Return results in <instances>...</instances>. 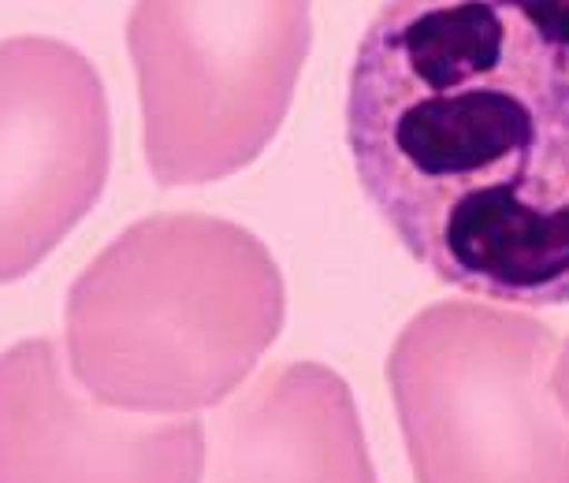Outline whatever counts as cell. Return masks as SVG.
Wrapping results in <instances>:
<instances>
[{
  "label": "cell",
  "mask_w": 569,
  "mask_h": 483,
  "mask_svg": "<svg viewBox=\"0 0 569 483\" xmlns=\"http://www.w3.org/2000/svg\"><path fill=\"white\" fill-rule=\"evenodd\" d=\"M342 120L365 201L439 283L569 305V0H383Z\"/></svg>",
  "instance_id": "1"
},
{
  "label": "cell",
  "mask_w": 569,
  "mask_h": 483,
  "mask_svg": "<svg viewBox=\"0 0 569 483\" xmlns=\"http://www.w3.org/2000/svg\"><path fill=\"white\" fill-rule=\"evenodd\" d=\"M287 320L272 250L206 212L131 223L68 290V369L90 399L142 416H190L250 380Z\"/></svg>",
  "instance_id": "2"
},
{
  "label": "cell",
  "mask_w": 569,
  "mask_h": 483,
  "mask_svg": "<svg viewBox=\"0 0 569 483\" xmlns=\"http://www.w3.org/2000/svg\"><path fill=\"white\" fill-rule=\"evenodd\" d=\"M551 324L485 302H436L388 353L413 483H569V413Z\"/></svg>",
  "instance_id": "3"
},
{
  "label": "cell",
  "mask_w": 569,
  "mask_h": 483,
  "mask_svg": "<svg viewBox=\"0 0 569 483\" xmlns=\"http://www.w3.org/2000/svg\"><path fill=\"white\" fill-rule=\"evenodd\" d=\"M309 46L313 0H134L149 175L206 187L250 168L291 112Z\"/></svg>",
  "instance_id": "4"
},
{
  "label": "cell",
  "mask_w": 569,
  "mask_h": 483,
  "mask_svg": "<svg viewBox=\"0 0 569 483\" xmlns=\"http://www.w3.org/2000/svg\"><path fill=\"white\" fill-rule=\"evenodd\" d=\"M109 164L98 68L60 38L0 41V283L34 272L93 212Z\"/></svg>",
  "instance_id": "5"
},
{
  "label": "cell",
  "mask_w": 569,
  "mask_h": 483,
  "mask_svg": "<svg viewBox=\"0 0 569 483\" xmlns=\"http://www.w3.org/2000/svg\"><path fill=\"white\" fill-rule=\"evenodd\" d=\"M206 427L142 421L82 391L52 339L0 353V483H201Z\"/></svg>",
  "instance_id": "6"
},
{
  "label": "cell",
  "mask_w": 569,
  "mask_h": 483,
  "mask_svg": "<svg viewBox=\"0 0 569 483\" xmlns=\"http://www.w3.org/2000/svg\"><path fill=\"white\" fill-rule=\"evenodd\" d=\"M201 483H380L350 383L328 364L261 372L212 421Z\"/></svg>",
  "instance_id": "7"
},
{
  "label": "cell",
  "mask_w": 569,
  "mask_h": 483,
  "mask_svg": "<svg viewBox=\"0 0 569 483\" xmlns=\"http://www.w3.org/2000/svg\"><path fill=\"white\" fill-rule=\"evenodd\" d=\"M555 394H558V402H562V410L569 413V339L562 346V358L555 361Z\"/></svg>",
  "instance_id": "8"
}]
</instances>
